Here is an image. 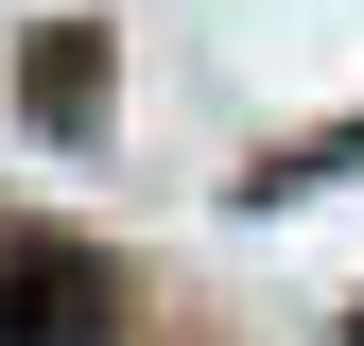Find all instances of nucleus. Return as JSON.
Wrapping results in <instances>:
<instances>
[{
    "label": "nucleus",
    "mask_w": 364,
    "mask_h": 346,
    "mask_svg": "<svg viewBox=\"0 0 364 346\" xmlns=\"http://www.w3.org/2000/svg\"><path fill=\"white\" fill-rule=\"evenodd\" d=\"M122 329V277L53 225H0V346H105Z\"/></svg>",
    "instance_id": "nucleus-1"
},
{
    "label": "nucleus",
    "mask_w": 364,
    "mask_h": 346,
    "mask_svg": "<svg viewBox=\"0 0 364 346\" xmlns=\"http://www.w3.org/2000/svg\"><path fill=\"white\" fill-rule=\"evenodd\" d=\"M347 346H364V329H347Z\"/></svg>",
    "instance_id": "nucleus-2"
}]
</instances>
